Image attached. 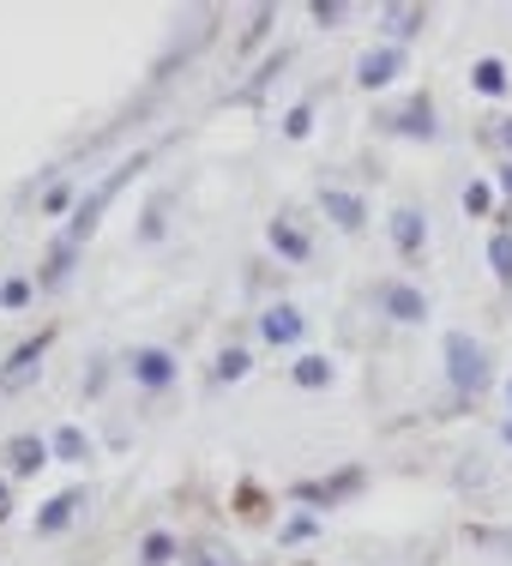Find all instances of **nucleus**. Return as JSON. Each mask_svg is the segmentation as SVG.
Masks as SVG:
<instances>
[{
  "instance_id": "obj_1",
  "label": "nucleus",
  "mask_w": 512,
  "mask_h": 566,
  "mask_svg": "<svg viewBox=\"0 0 512 566\" xmlns=\"http://www.w3.org/2000/svg\"><path fill=\"white\" fill-rule=\"evenodd\" d=\"M447 374L458 392H482L489 386V356H482V344L470 332H447Z\"/></svg>"
},
{
  "instance_id": "obj_2",
  "label": "nucleus",
  "mask_w": 512,
  "mask_h": 566,
  "mask_svg": "<svg viewBox=\"0 0 512 566\" xmlns=\"http://www.w3.org/2000/svg\"><path fill=\"white\" fill-rule=\"evenodd\" d=\"M398 73H404V49H393V43H386V49H368V55L356 61V78H362V85H368V91L393 85Z\"/></svg>"
},
{
  "instance_id": "obj_3",
  "label": "nucleus",
  "mask_w": 512,
  "mask_h": 566,
  "mask_svg": "<svg viewBox=\"0 0 512 566\" xmlns=\"http://www.w3.org/2000/svg\"><path fill=\"white\" fill-rule=\"evenodd\" d=\"M133 169H139V164H127V169H115V175H109V181H103V187H97V193H91V199H85V206H79V218H73V229H66V241H85V235H91V229H97V211H103V206H109V199H115V187H121V181H127V175H133Z\"/></svg>"
},
{
  "instance_id": "obj_4",
  "label": "nucleus",
  "mask_w": 512,
  "mask_h": 566,
  "mask_svg": "<svg viewBox=\"0 0 512 566\" xmlns=\"http://www.w3.org/2000/svg\"><path fill=\"white\" fill-rule=\"evenodd\" d=\"M380 307L393 319H404V326H416V319H428V302L422 290H410V283H380Z\"/></svg>"
},
{
  "instance_id": "obj_5",
  "label": "nucleus",
  "mask_w": 512,
  "mask_h": 566,
  "mask_svg": "<svg viewBox=\"0 0 512 566\" xmlns=\"http://www.w3.org/2000/svg\"><path fill=\"white\" fill-rule=\"evenodd\" d=\"M393 241H398L404 260H416V253L428 248V218H422V211H410V206H398L393 211Z\"/></svg>"
},
{
  "instance_id": "obj_6",
  "label": "nucleus",
  "mask_w": 512,
  "mask_h": 566,
  "mask_svg": "<svg viewBox=\"0 0 512 566\" xmlns=\"http://www.w3.org/2000/svg\"><path fill=\"white\" fill-rule=\"evenodd\" d=\"M260 338L265 344H295V338H302V314H295V307H265V314H260Z\"/></svg>"
},
{
  "instance_id": "obj_7",
  "label": "nucleus",
  "mask_w": 512,
  "mask_h": 566,
  "mask_svg": "<svg viewBox=\"0 0 512 566\" xmlns=\"http://www.w3.org/2000/svg\"><path fill=\"white\" fill-rule=\"evenodd\" d=\"M133 380L139 386H169L175 380V356L169 349H139V356H133Z\"/></svg>"
},
{
  "instance_id": "obj_8",
  "label": "nucleus",
  "mask_w": 512,
  "mask_h": 566,
  "mask_svg": "<svg viewBox=\"0 0 512 566\" xmlns=\"http://www.w3.org/2000/svg\"><path fill=\"white\" fill-rule=\"evenodd\" d=\"M386 133H422V139H435V109H428V97L404 103L398 115H386Z\"/></svg>"
},
{
  "instance_id": "obj_9",
  "label": "nucleus",
  "mask_w": 512,
  "mask_h": 566,
  "mask_svg": "<svg viewBox=\"0 0 512 566\" xmlns=\"http://www.w3.org/2000/svg\"><path fill=\"white\" fill-rule=\"evenodd\" d=\"M320 206H326V218L338 223V229H362V218H368V206H362L356 193H338V187H326V193H320Z\"/></svg>"
},
{
  "instance_id": "obj_10",
  "label": "nucleus",
  "mask_w": 512,
  "mask_h": 566,
  "mask_svg": "<svg viewBox=\"0 0 512 566\" xmlns=\"http://www.w3.org/2000/svg\"><path fill=\"white\" fill-rule=\"evenodd\" d=\"M49 452H55V458H66V464H85V458H91V440H85V428H73V422H66V428H55V440H49Z\"/></svg>"
},
{
  "instance_id": "obj_11",
  "label": "nucleus",
  "mask_w": 512,
  "mask_h": 566,
  "mask_svg": "<svg viewBox=\"0 0 512 566\" xmlns=\"http://www.w3.org/2000/svg\"><path fill=\"white\" fill-rule=\"evenodd\" d=\"M7 458H12V470H19V476H31L36 464H49V440H31V434H19L7 447Z\"/></svg>"
},
{
  "instance_id": "obj_12",
  "label": "nucleus",
  "mask_w": 512,
  "mask_h": 566,
  "mask_svg": "<svg viewBox=\"0 0 512 566\" xmlns=\"http://www.w3.org/2000/svg\"><path fill=\"white\" fill-rule=\"evenodd\" d=\"M79 506H85V494H55V501H49L43 512H36V531H43V536H55V531H61L66 518H73Z\"/></svg>"
},
{
  "instance_id": "obj_13",
  "label": "nucleus",
  "mask_w": 512,
  "mask_h": 566,
  "mask_svg": "<svg viewBox=\"0 0 512 566\" xmlns=\"http://www.w3.org/2000/svg\"><path fill=\"white\" fill-rule=\"evenodd\" d=\"M422 19H428L422 7H386V36H393V49L404 43V36H416V31H422Z\"/></svg>"
},
{
  "instance_id": "obj_14",
  "label": "nucleus",
  "mask_w": 512,
  "mask_h": 566,
  "mask_svg": "<svg viewBox=\"0 0 512 566\" xmlns=\"http://www.w3.org/2000/svg\"><path fill=\"white\" fill-rule=\"evenodd\" d=\"M470 85H477L482 91V97H501V91H506V61H477V66H470Z\"/></svg>"
},
{
  "instance_id": "obj_15",
  "label": "nucleus",
  "mask_w": 512,
  "mask_h": 566,
  "mask_svg": "<svg viewBox=\"0 0 512 566\" xmlns=\"http://www.w3.org/2000/svg\"><path fill=\"white\" fill-rule=\"evenodd\" d=\"M36 361H43V338H36V344H24L19 356L7 361V374H0V380H7V386H24V380L36 374Z\"/></svg>"
},
{
  "instance_id": "obj_16",
  "label": "nucleus",
  "mask_w": 512,
  "mask_h": 566,
  "mask_svg": "<svg viewBox=\"0 0 512 566\" xmlns=\"http://www.w3.org/2000/svg\"><path fill=\"white\" fill-rule=\"evenodd\" d=\"M295 386H307V392L332 386V361L326 356H302V361H295Z\"/></svg>"
},
{
  "instance_id": "obj_17",
  "label": "nucleus",
  "mask_w": 512,
  "mask_h": 566,
  "mask_svg": "<svg viewBox=\"0 0 512 566\" xmlns=\"http://www.w3.org/2000/svg\"><path fill=\"white\" fill-rule=\"evenodd\" d=\"M272 248L284 253V260H307V235H302V229H290L284 218L272 223Z\"/></svg>"
},
{
  "instance_id": "obj_18",
  "label": "nucleus",
  "mask_w": 512,
  "mask_h": 566,
  "mask_svg": "<svg viewBox=\"0 0 512 566\" xmlns=\"http://www.w3.org/2000/svg\"><path fill=\"white\" fill-rule=\"evenodd\" d=\"M139 555H145V566H164V560H175V536H164V531H151L139 543Z\"/></svg>"
},
{
  "instance_id": "obj_19",
  "label": "nucleus",
  "mask_w": 512,
  "mask_h": 566,
  "mask_svg": "<svg viewBox=\"0 0 512 566\" xmlns=\"http://www.w3.org/2000/svg\"><path fill=\"white\" fill-rule=\"evenodd\" d=\"M489 260H494V277L512 283V235H494L489 241Z\"/></svg>"
},
{
  "instance_id": "obj_20",
  "label": "nucleus",
  "mask_w": 512,
  "mask_h": 566,
  "mask_svg": "<svg viewBox=\"0 0 512 566\" xmlns=\"http://www.w3.org/2000/svg\"><path fill=\"white\" fill-rule=\"evenodd\" d=\"M489 206H494L489 181H470V187H464V211H470V218H482V211H489Z\"/></svg>"
},
{
  "instance_id": "obj_21",
  "label": "nucleus",
  "mask_w": 512,
  "mask_h": 566,
  "mask_svg": "<svg viewBox=\"0 0 512 566\" xmlns=\"http://www.w3.org/2000/svg\"><path fill=\"white\" fill-rule=\"evenodd\" d=\"M248 374V349H223L218 356V380H241Z\"/></svg>"
},
{
  "instance_id": "obj_22",
  "label": "nucleus",
  "mask_w": 512,
  "mask_h": 566,
  "mask_svg": "<svg viewBox=\"0 0 512 566\" xmlns=\"http://www.w3.org/2000/svg\"><path fill=\"white\" fill-rule=\"evenodd\" d=\"M307 127H314V109H307V103H295V109L284 115V133H290V139H307Z\"/></svg>"
},
{
  "instance_id": "obj_23",
  "label": "nucleus",
  "mask_w": 512,
  "mask_h": 566,
  "mask_svg": "<svg viewBox=\"0 0 512 566\" xmlns=\"http://www.w3.org/2000/svg\"><path fill=\"white\" fill-rule=\"evenodd\" d=\"M24 302H31V283H24V277L0 283V307H24Z\"/></svg>"
},
{
  "instance_id": "obj_24",
  "label": "nucleus",
  "mask_w": 512,
  "mask_h": 566,
  "mask_svg": "<svg viewBox=\"0 0 512 566\" xmlns=\"http://www.w3.org/2000/svg\"><path fill=\"white\" fill-rule=\"evenodd\" d=\"M314 19H320V24H338L344 7H338V0H314Z\"/></svg>"
},
{
  "instance_id": "obj_25",
  "label": "nucleus",
  "mask_w": 512,
  "mask_h": 566,
  "mask_svg": "<svg viewBox=\"0 0 512 566\" xmlns=\"http://www.w3.org/2000/svg\"><path fill=\"white\" fill-rule=\"evenodd\" d=\"M307 531H314V518H290L284 524V543H295V536H307Z\"/></svg>"
},
{
  "instance_id": "obj_26",
  "label": "nucleus",
  "mask_w": 512,
  "mask_h": 566,
  "mask_svg": "<svg viewBox=\"0 0 512 566\" xmlns=\"http://www.w3.org/2000/svg\"><path fill=\"white\" fill-rule=\"evenodd\" d=\"M501 187H506V199H512V169H501Z\"/></svg>"
},
{
  "instance_id": "obj_27",
  "label": "nucleus",
  "mask_w": 512,
  "mask_h": 566,
  "mask_svg": "<svg viewBox=\"0 0 512 566\" xmlns=\"http://www.w3.org/2000/svg\"><path fill=\"white\" fill-rule=\"evenodd\" d=\"M0 518H7V482H0Z\"/></svg>"
},
{
  "instance_id": "obj_28",
  "label": "nucleus",
  "mask_w": 512,
  "mask_h": 566,
  "mask_svg": "<svg viewBox=\"0 0 512 566\" xmlns=\"http://www.w3.org/2000/svg\"><path fill=\"white\" fill-rule=\"evenodd\" d=\"M501 139H506V145H512V120H506V127H501Z\"/></svg>"
},
{
  "instance_id": "obj_29",
  "label": "nucleus",
  "mask_w": 512,
  "mask_h": 566,
  "mask_svg": "<svg viewBox=\"0 0 512 566\" xmlns=\"http://www.w3.org/2000/svg\"><path fill=\"white\" fill-rule=\"evenodd\" d=\"M506 403H512V380H506Z\"/></svg>"
}]
</instances>
